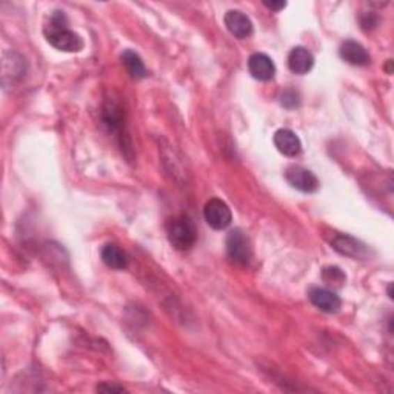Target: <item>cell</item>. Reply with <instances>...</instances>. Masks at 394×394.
Here are the masks:
<instances>
[{
	"label": "cell",
	"instance_id": "1",
	"mask_svg": "<svg viewBox=\"0 0 394 394\" xmlns=\"http://www.w3.org/2000/svg\"><path fill=\"white\" fill-rule=\"evenodd\" d=\"M43 34L49 45L65 53H79L84 48V40L80 36L68 28V19L63 11H54L48 17Z\"/></svg>",
	"mask_w": 394,
	"mask_h": 394
},
{
	"label": "cell",
	"instance_id": "2",
	"mask_svg": "<svg viewBox=\"0 0 394 394\" xmlns=\"http://www.w3.org/2000/svg\"><path fill=\"white\" fill-rule=\"evenodd\" d=\"M166 236L170 244L179 251L193 248L197 240V231L191 219L187 216L173 217L166 223Z\"/></svg>",
	"mask_w": 394,
	"mask_h": 394
},
{
	"label": "cell",
	"instance_id": "3",
	"mask_svg": "<svg viewBox=\"0 0 394 394\" xmlns=\"http://www.w3.org/2000/svg\"><path fill=\"white\" fill-rule=\"evenodd\" d=\"M228 258L239 265L250 264L253 259V248L248 236L242 230H233L227 237Z\"/></svg>",
	"mask_w": 394,
	"mask_h": 394
},
{
	"label": "cell",
	"instance_id": "4",
	"mask_svg": "<svg viewBox=\"0 0 394 394\" xmlns=\"http://www.w3.org/2000/svg\"><path fill=\"white\" fill-rule=\"evenodd\" d=\"M203 217L213 230H225L233 222V214L230 207L223 200L213 197L205 203L203 208Z\"/></svg>",
	"mask_w": 394,
	"mask_h": 394
},
{
	"label": "cell",
	"instance_id": "5",
	"mask_svg": "<svg viewBox=\"0 0 394 394\" xmlns=\"http://www.w3.org/2000/svg\"><path fill=\"white\" fill-rule=\"evenodd\" d=\"M285 179L291 187L302 193H315L317 191V188L320 185L315 173H311L310 170H306V168L299 165L287 168Z\"/></svg>",
	"mask_w": 394,
	"mask_h": 394
},
{
	"label": "cell",
	"instance_id": "6",
	"mask_svg": "<svg viewBox=\"0 0 394 394\" xmlns=\"http://www.w3.org/2000/svg\"><path fill=\"white\" fill-rule=\"evenodd\" d=\"M310 302L319 308L320 311L328 313V315H333V313H338L342 306L340 297L334 293V291L328 288H311L308 293Z\"/></svg>",
	"mask_w": 394,
	"mask_h": 394
},
{
	"label": "cell",
	"instance_id": "7",
	"mask_svg": "<svg viewBox=\"0 0 394 394\" xmlns=\"http://www.w3.org/2000/svg\"><path fill=\"white\" fill-rule=\"evenodd\" d=\"M227 30L237 39H246L253 34V22L242 11L230 10L223 17Z\"/></svg>",
	"mask_w": 394,
	"mask_h": 394
},
{
	"label": "cell",
	"instance_id": "8",
	"mask_svg": "<svg viewBox=\"0 0 394 394\" xmlns=\"http://www.w3.org/2000/svg\"><path fill=\"white\" fill-rule=\"evenodd\" d=\"M331 245L336 251H339L340 254L348 258L354 259H362L367 258L368 250L359 240L348 236V235H334L331 239Z\"/></svg>",
	"mask_w": 394,
	"mask_h": 394
},
{
	"label": "cell",
	"instance_id": "9",
	"mask_svg": "<svg viewBox=\"0 0 394 394\" xmlns=\"http://www.w3.org/2000/svg\"><path fill=\"white\" fill-rule=\"evenodd\" d=\"M274 145H276L277 151L282 152V155L287 157H296L301 155V151H302L301 139L296 136V133H293V131L287 129V128L276 131Z\"/></svg>",
	"mask_w": 394,
	"mask_h": 394
},
{
	"label": "cell",
	"instance_id": "10",
	"mask_svg": "<svg viewBox=\"0 0 394 394\" xmlns=\"http://www.w3.org/2000/svg\"><path fill=\"white\" fill-rule=\"evenodd\" d=\"M248 70H250V74L254 79L262 80V82L271 80L276 74V67L271 57H268L264 53H256L248 59Z\"/></svg>",
	"mask_w": 394,
	"mask_h": 394
},
{
	"label": "cell",
	"instance_id": "11",
	"mask_svg": "<svg viewBox=\"0 0 394 394\" xmlns=\"http://www.w3.org/2000/svg\"><path fill=\"white\" fill-rule=\"evenodd\" d=\"M339 54L347 63L353 65V67H367L371 62V57L368 51L365 49L359 42L354 40H345L340 45Z\"/></svg>",
	"mask_w": 394,
	"mask_h": 394
},
{
	"label": "cell",
	"instance_id": "12",
	"mask_svg": "<svg viewBox=\"0 0 394 394\" xmlns=\"http://www.w3.org/2000/svg\"><path fill=\"white\" fill-rule=\"evenodd\" d=\"M315 65V57L304 47H296L288 54V67L294 74H306Z\"/></svg>",
	"mask_w": 394,
	"mask_h": 394
},
{
	"label": "cell",
	"instance_id": "13",
	"mask_svg": "<svg viewBox=\"0 0 394 394\" xmlns=\"http://www.w3.org/2000/svg\"><path fill=\"white\" fill-rule=\"evenodd\" d=\"M123 114L122 107L116 100H107L104 105V111H102V122L104 125L111 131V133H119L123 128Z\"/></svg>",
	"mask_w": 394,
	"mask_h": 394
},
{
	"label": "cell",
	"instance_id": "14",
	"mask_svg": "<svg viewBox=\"0 0 394 394\" xmlns=\"http://www.w3.org/2000/svg\"><path fill=\"white\" fill-rule=\"evenodd\" d=\"M100 258L104 264L113 269H125L129 264V258L125 250H122L119 245L116 244H107L102 248Z\"/></svg>",
	"mask_w": 394,
	"mask_h": 394
},
{
	"label": "cell",
	"instance_id": "15",
	"mask_svg": "<svg viewBox=\"0 0 394 394\" xmlns=\"http://www.w3.org/2000/svg\"><path fill=\"white\" fill-rule=\"evenodd\" d=\"M11 56V68L10 67H6V65H3V85H8V82L11 85H14L16 82H19V80L24 79L25 76V71H26V61L22 57L20 54L17 53H10Z\"/></svg>",
	"mask_w": 394,
	"mask_h": 394
},
{
	"label": "cell",
	"instance_id": "16",
	"mask_svg": "<svg viewBox=\"0 0 394 394\" xmlns=\"http://www.w3.org/2000/svg\"><path fill=\"white\" fill-rule=\"evenodd\" d=\"M120 59H122L123 67L127 68L128 74L131 77L136 79V80H141L143 77H147V68H145L141 56L134 53V51H131V49L123 51Z\"/></svg>",
	"mask_w": 394,
	"mask_h": 394
},
{
	"label": "cell",
	"instance_id": "17",
	"mask_svg": "<svg viewBox=\"0 0 394 394\" xmlns=\"http://www.w3.org/2000/svg\"><path fill=\"white\" fill-rule=\"evenodd\" d=\"M322 276H324V282L326 283V285L333 287V288H340L347 281L345 274L342 273V269L338 268V267L325 268Z\"/></svg>",
	"mask_w": 394,
	"mask_h": 394
},
{
	"label": "cell",
	"instance_id": "18",
	"mask_svg": "<svg viewBox=\"0 0 394 394\" xmlns=\"http://www.w3.org/2000/svg\"><path fill=\"white\" fill-rule=\"evenodd\" d=\"M299 94L297 91H294L293 88H287L285 91L282 93V96H281V104L288 108V109H293L296 107H299Z\"/></svg>",
	"mask_w": 394,
	"mask_h": 394
},
{
	"label": "cell",
	"instance_id": "19",
	"mask_svg": "<svg viewBox=\"0 0 394 394\" xmlns=\"http://www.w3.org/2000/svg\"><path fill=\"white\" fill-rule=\"evenodd\" d=\"M377 22H379V17L371 11L362 14V17H361V24H362V28H365V30H371V28H375L377 25Z\"/></svg>",
	"mask_w": 394,
	"mask_h": 394
},
{
	"label": "cell",
	"instance_id": "20",
	"mask_svg": "<svg viewBox=\"0 0 394 394\" xmlns=\"http://www.w3.org/2000/svg\"><path fill=\"white\" fill-rule=\"evenodd\" d=\"M97 391H102V393H122V391H125V388H123V386H120V385L104 382V384H100L97 386Z\"/></svg>",
	"mask_w": 394,
	"mask_h": 394
},
{
	"label": "cell",
	"instance_id": "21",
	"mask_svg": "<svg viewBox=\"0 0 394 394\" xmlns=\"http://www.w3.org/2000/svg\"><path fill=\"white\" fill-rule=\"evenodd\" d=\"M264 5L271 11H281V10L285 8L287 2H264Z\"/></svg>",
	"mask_w": 394,
	"mask_h": 394
}]
</instances>
